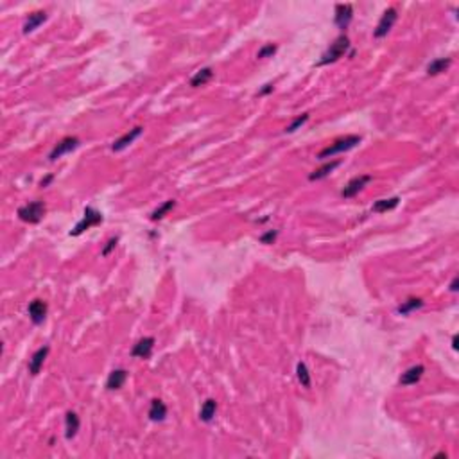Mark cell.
<instances>
[{
    "mask_svg": "<svg viewBox=\"0 0 459 459\" xmlns=\"http://www.w3.org/2000/svg\"><path fill=\"white\" fill-rule=\"evenodd\" d=\"M350 49V39L346 34H341L336 38L333 44H330L328 51L323 54L321 61L318 63V67H323V65H330V63H336L338 59H341L343 56L346 54V51Z\"/></svg>",
    "mask_w": 459,
    "mask_h": 459,
    "instance_id": "cell-1",
    "label": "cell"
},
{
    "mask_svg": "<svg viewBox=\"0 0 459 459\" xmlns=\"http://www.w3.org/2000/svg\"><path fill=\"white\" fill-rule=\"evenodd\" d=\"M357 144H361V137H357V135H348V137L339 138V140H336L333 144H330L328 147H325L323 151H319L318 158H321V160H325V158H332L333 154H339V153H345V151L353 149Z\"/></svg>",
    "mask_w": 459,
    "mask_h": 459,
    "instance_id": "cell-2",
    "label": "cell"
},
{
    "mask_svg": "<svg viewBox=\"0 0 459 459\" xmlns=\"http://www.w3.org/2000/svg\"><path fill=\"white\" fill-rule=\"evenodd\" d=\"M45 210H47V208H45L44 201H32V203H27V204H24V206H20L16 214H18V217L24 221V223L36 224L44 219Z\"/></svg>",
    "mask_w": 459,
    "mask_h": 459,
    "instance_id": "cell-3",
    "label": "cell"
},
{
    "mask_svg": "<svg viewBox=\"0 0 459 459\" xmlns=\"http://www.w3.org/2000/svg\"><path fill=\"white\" fill-rule=\"evenodd\" d=\"M101 223H102V214L97 212L95 208L87 206V208H85V216H82V219L79 221L77 224H75V228L70 232V237L81 235L82 232H87L88 228L97 226V224H101Z\"/></svg>",
    "mask_w": 459,
    "mask_h": 459,
    "instance_id": "cell-4",
    "label": "cell"
},
{
    "mask_svg": "<svg viewBox=\"0 0 459 459\" xmlns=\"http://www.w3.org/2000/svg\"><path fill=\"white\" fill-rule=\"evenodd\" d=\"M77 147H79V138H75V137L63 138V140H59L58 144L54 145V149H52L51 154H49V160L56 161L58 158H61V156H65V154L72 153V151L77 149Z\"/></svg>",
    "mask_w": 459,
    "mask_h": 459,
    "instance_id": "cell-5",
    "label": "cell"
},
{
    "mask_svg": "<svg viewBox=\"0 0 459 459\" xmlns=\"http://www.w3.org/2000/svg\"><path fill=\"white\" fill-rule=\"evenodd\" d=\"M396 18H398V15H396V9L395 8L386 9L384 15H382V18H381V22L377 24V29L373 31V36H375V38H384V36L393 29Z\"/></svg>",
    "mask_w": 459,
    "mask_h": 459,
    "instance_id": "cell-6",
    "label": "cell"
},
{
    "mask_svg": "<svg viewBox=\"0 0 459 459\" xmlns=\"http://www.w3.org/2000/svg\"><path fill=\"white\" fill-rule=\"evenodd\" d=\"M371 180H373V178L369 176V174H361V176L352 178V180H350L348 183L345 185V189L341 190V196H343V197H353V196H357V194L361 192V190L364 189L366 185H368Z\"/></svg>",
    "mask_w": 459,
    "mask_h": 459,
    "instance_id": "cell-7",
    "label": "cell"
},
{
    "mask_svg": "<svg viewBox=\"0 0 459 459\" xmlns=\"http://www.w3.org/2000/svg\"><path fill=\"white\" fill-rule=\"evenodd\" d=\"M47 303L44 300H34V302L29 303V318L34 325H41L47 318Z\"/></svg>",
    "mask_w": 459,
    "mask_h": 459,
    "instance_id": "cell-8",
    "label": "cell"
},
{
    "mask_svg": "<svg viewBox=\"0 0 459 459\" xmlns=\"http://www.w3.org/2000/svg\"><path fill=\"white\" fill-rule=\"evenodd\" d=\"M353 18V8L352 4H339L336 6V16H333V22L339 29H346L350 25Z\"/></svg>",
    "mask_w": 459,
    "mask_h": 459,
    "instance_id": "cell-9",
    "label": "cell"
},
{
    "mask_svg": "<svg viewBox=\"0 0 459 459\" xmlns=\"http://www.w3.org/2000/svg\"><path fill=\"white\" fill-rule=\"evenodd\" d=\"M142 131H144V128H140V126H137V128H133V130H130L126 135H122V137L118 138V140H115V142H113V145H111V149H113L115 153H118V151H124V149L128 147V145L133 144V142L137 140L138 137H140Z\"/></svg>",
    "mask_w": 459,
    "mask_h": 459,
    "instance_id": "cell-10",
    "label": "cell"
},
{
    "mask_svg": "<svg viewBox=\"0 0 459 459\" xmlns=\"http://www.w3.org/2000/svg\"><path fill=\"white\" fill-rule=\"evenodd\" d=\"M153 348H154V338H144L133 346L131 355H133V357H138V359H147V357H151Z\"/></svg>",
    "mask_w": 459,
    "mask_h": 459,
    "instance_id": "cell-11",
    "label": "cell"
},
{
    "mask_svg": "<svg viewBox=\"0 0 459 459\" xmlns=\"http://www.w3.org/2000/svg\"><path fill=\"white\" fill-rule=\"evenodd\" d=\"M47 355H49V346H41V348H38L34 353H32L31 361H29V373H31V375H38L41 366H44L45 359H47Z\"/></svg>",
    "mask_w": 459,
    "mask_h": 459,
    "instance_id": "cell-12",
    "label": "cell"
},
{
    "mask_svg": "<svg viewBox=\"0 0 459 459\" xmlns=\"http://www.w3.org/2000/svg\"><path fill=\"white\" fill-rule=\"evenodd\" d=\"M424 373H425V368L422 364L412 366V368L405 369V371L402 373L400 384L402 386H412V384H416V382H418L422 377H424Z\"/></svg>",
    "mask_w": 459,
    "mask_h": 459,
    "instance_id": "cell-13",
    "label": "cell"
},
{
    "mask_svg": "<svg viewBox=\"0 0 459 459\" xmlns=\"http://www.w3.org/2000/svg\"><path fill=\"white\" fill-rule=\"evenodd\" d=\"M128 381V371L126 369H113L110 373V377L106 381V389L110 391H115V389H120L122 386L126 384Z\"/></svg>",
    "mask_w": 459,
    "mask_h": 459,
    "instance_id": "cell-14",
    "label": "cell"
},
{
    "mask_svg": "<svg viewBox=\"0 0 459 459\" xmlns=\"http://www.w3.org/2000/svg\"><path fill=\"white\" fill-rule=\"evenodd\" d=\"M45 20H47V13L45 11H36V13H32V15H29L27 22L24 24V34H29V32L36 31L39 25L44 24Z\"/></svg>",
    "mask_w": 459,
    "mask_h": 459,
    "instance_id": "cell-15",
    "label": "cell"
},
{
    "mask_svg": "<svg viewBox=\"0 0 459 459\" xmlns=\"http://www.w3.org/2000/svg\"><path fill=\"white\" fill-rule=\"evenodd\" d=\"M149 418L153 422H163L165 420V416H167V405L163 404L161 400H153L151 402V407H149Z\"/></svg>",
    "mask_w": 459,
    "mask_h": 459,
    "instance_id": "cell-16",
    "label": "cell"
},
{
    "mask_svg": "<svg viewBox=\"0 0 459 459\" xmlns=\"http://www.w3.org/2000/svg\"><path fill=\"white\" fill-rule=\"evenodd\" d=\"M214 77V70L210 67H206V68H203V70H199V72H196L194 74V77L190 79V87L192 88H199V87H204L210 79Z\"/></svg>",
    "mask_w": 459,
    "mask_h": 459,
    "instance_id": "cell-17",
    "label": "cell"
},
{
    "mask_svg": "<svg viewBox=\"0 0 459 459\" xmlns=\"http://www.w3.org/2000/svg\"><path fill=\"white\" fill-rule=\"evenodd\" d=\"M65 424H67V440H72L75 434H77L79 431V425H81V422H79V416L75 414V412L68 411L67 416H65Z\"/></svg>",
    "mask_w": 459,
    "mask_h": 459,
    "instance_id": "cell-18",
    "label": "cell"
},
{
    "mask_svg": "<svg viewBox=\"0 0 459 459\" xmlns=\"http://www.w3.org/2000/svg\"><path fill=\"white\" fill-rule=\"evenodd\" d=\"M398 203H400V197L398 196L389 197V199H379V201H375V204H373V212H377V214L389 212V210L398 206Z\"/></svg>",
    "mask_w": 459,
    "mask_h": 459,
    "instance_id": "cell-19",
    "label": "cell"
},
{
    "mask_svg": "<svg viewBox=\"0 0 459 459\" xmlns=\"http://www.w3.org/2000/svg\"><path fill=\"white\" fill-rule=\"evenodd\" d=\"M452 59L450 58H438L434 59L431 65L427 67V74L429 75H440L441 72H445L448 67H450Z\"/></svg>",
    "mask_w": 459,
    "mask_h": 459,
    "instance_id": "cell-20",
    "label": "cell"
},
{
    "mask_svg": "<svg viewBox=\"0 0 459 459\" xmlns=\"http://www.w3.org/2000/svg\"><path fill=\"white\" fill-rule=\"evenodd\" d=\"M339 165H341V161H339V160H336V161H330V163L321 165V167H319V169H316L314 173L310 174V176H309V180H310V181L323 180V178H326V176H328V174L332 173V171L336 169V167H339Z\"/></svg>",
    "mask_w": 459,
    "mask_h": 459,
    "instance_id": "cell-21",
    "label": "cell"
},
{
    "mask_svg": "<svg viewBox=\"0 0 459 459\" xmlns=\"http://www.w3.org/2000/svg\"><path fill=\"white\" fill-rule=\"evenodd\" d=\"M216 411H217V402L214 400V398H208V400L203 404V407H201L199 418L203 422H210L214 416H216Z\"/></svg>",
    "mask_w": 459,
    "mask_h": 459,
    "instance_id": "cell-22",
    "label": "cell"
},
{
    "mask_svg": "<svg viewBox=\"0 0 459 459\" xmlns=\"http://www.w3.org/2000/svg\"><path fill=\"white\" fill-rule=\"evenodd\" d=\"M174 204H176V201H174V199L165 201V203L161 204V206H158L156 210H154V212L151 214V219H153V221H160V219H163V217L167 216V214H169L171 210H173V208H174Z\"/></svg>",
    "mask_w": 459,
    "mask_h": 459,
    "instance_id": "cell-23",
    "label": "cell"
},
{
    "mask_svg": "<svg viewBox=\"0 0 459 459\" xmlns=\"http://www.w3.org/2000/svg\"><path fill=\"white\" fill-rule=\"evenodd\" d=\"M420 307H424V302H422L420 298H409L407 302H404L400 307H398V312H400L402 316L409 314V312H412V310L420 309Z\"/></svg>",
    "mask_w": 459,
    "mask_h": 459,
    "instance_id": "cell-24",
    "label": "cell"
},
{
    "mask_svg": "<svg viewBox=\"0 0 459 459\" xmlns=\"http://www.w3.org/2000/svg\"><path fill=\"white\" fill-rule=\"evenodd\" d=\"M296 375H298L300 384H302L303 388L309 389L310 388V373H309V369H307L305 362H298V366H296Z\"/></svg>",
    "mask_w": 459,
    "mask_h": 459,
    "instance_id": "cell-25",
    "label": "cell"
},
{
    "mask_svg": "<svg viewBox=\"0 0 459 459\" xmlns=\"http://www.w3.org/2000/svg\"><path fill=\"white\" fill-rule=\"evenodd\" d=\"M307 120H309V113H302V115H298V117H296L295 120L290 122L289 126L285 128V133H295V131H296V130H300V128H302Z\"/></svg>",
    "mask_w": 459,
    "mask_h": 459,
    "instance_id": "cell-26",
    "label": "cell"
},
{
    "mask_svg": "<svg viewBox=\"0 0 459 459\" xmlns=\"http://www.w3.org/2000/svg\"><path fill=\"white\" fill-rule=\"evenodd\" d=\"M276 52V45H273V44H269V45H264L262 49L259 51V58L260 59H264V58H269V56H273Z\"/></svg>",
    "mask_w": 459,
    "mask_h": 459,
    "instance_id": "cell-27",
    "label": "cell"
},
{
    "mask_svg": "<svg viewBox=\"0 0 459 459\" xmlns=\"http://www.w3.org/2000/svg\"><path fill=\"white\" fill-rule=\"evenodd\" d=\"M276 235H278V232H273V230H271V232L264 233V235L260 237V242H262V244H271L273 240L276 239Z\"/></svg>",
    "mask_w": 459,
    "mask_h": 459,
    "instance_id": "cell-28",
    "label": "cell"
},
{
    "mask_svg": "<svg viewBox=\"0 0 459 459\" xmlns=\"http://www.w3.org/2000/svg\"><path fill=\"white\" fill-rule=\"evenodd\" d=\"M117 242H118V239H117V237H113V239H110V240H108V242H106V247H104V249H102V255H104V257H106V255H110V252H111V249H113L115 246H117Z\"/></svg>",
    "mask_w": 459,
    "mask_h": 459,
    "instance_id": "cell-29",
    "label": "cell"
},
{
    "mask_svg": "<svg viewBox=\"0 0 459 459\" xmlns=\"http://www.w3.org/2000/svg\"><path fill=\"white\" fill-rule=\"evenodd\" d=\"M51 181H52V176H51V174H49L47 178H44V180L39 181V185H41V187H47V185L51 183Z\"/></svg>",
    "mask_w": 459,
    "mask_h": 459,
    "instance_id": "cell-30",
    "label": "cell"
},
{
    "mask_svg": "<svg viewBox=\"0 0 459 459\" xmlns=\"http://www.w3.org/2000/svg\"><path fill=\"white\" fill-rule=\"evenodd\" d=\"M457 285H459V280L454 278V280H452V283H450V290H452V293H455V290H457Z\"/></svg>",
    "mask_w": 459,
    "mask_h": 459,
    "instance_id": "cell-31",
    "label": "cell"
},
{
    "mask_svg": "<svg viewBox=\"0 0 459 459\" xmlns=\"http://www.w3.org/2000/svg\"><path fill=\"white\" fill-rule=\"evenodd\" d=\"M271 90H273V87H271V85H266V88H262V90H260V94H262V95L264 94H269Z\"/></svg>",
    "mask_w": 459,
    "mask_h": 459,
    "instance_id": "cell-32",
    "label": "cell"
},
{
    "mask_svg": "<svg viewBox=\"0 0 459 459\" xmlns=\"http://www.w3.org/2000/svg\"><path fill=\"white\" fill-rule=\"evenodd\" d=\"M452 348L457 350V336H454V338H452Z\"/></svg>",
    "mask_w": 459,
    "mask_h": 459,
    "instance_id": "cell-33",
    "label": "cell"
}]
</instances>
